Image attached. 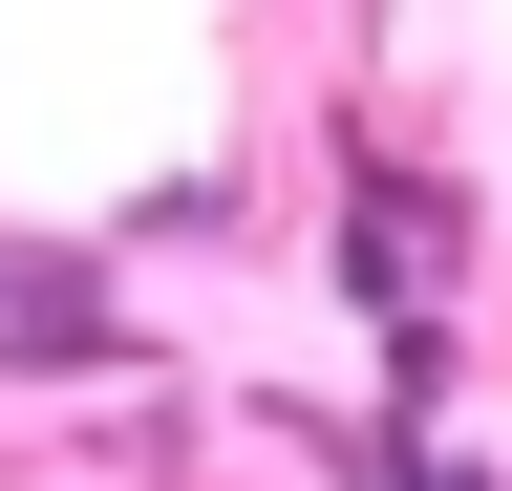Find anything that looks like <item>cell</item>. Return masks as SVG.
<instances>
[{"instance_id":"cell-1","label":"cell","mask_w":512,"mask_h":491,"mask_svg":"<svg viewBox=\"0 0 512 491\" xmlns=\"http://www.w3.org/2000/svg\"><path fill=\"white\" fill-rule=\"evenodd\" d=\"M470 278H491L470 193L406 171V150H342V193H320V299H363V321H448Z\"/></svg>"},{"instance_id":"cell-2","label":"cell","mask_w":512,"mask_h":491,"mask_svg":"<svg viewBox=\"0 0 512 491\" xmlns=\"http://www.w3.org/2000/svg\"><path fill=\"white\" fill-rule=\"evenodd\" d=\"M235 214H256L235 171H171V193H128V214H107V257H235Z\"/></svg>"},{"instance_id":"cell-3","label":"cell","mask_w":512,"mask_h":491,"mask_svg":"<svg viewBox=\"0 0 512 491\" xmlns=\"http://www.w3.org/2000/svg\"><path fill=\"white\" fill-rule=\"evenodd\" d=\"M406 491H512L491 449H448V427H406Z\"/></svg>"}]
</instances>
